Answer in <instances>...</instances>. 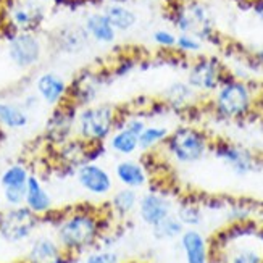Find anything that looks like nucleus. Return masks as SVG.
Wrapping results in <instances>:
<instances>
[{
	"label": "nucleus",
	"mask_w": 263,
	"mask_h": 263,
	"mask_svg": "<svg viewBox=\"0 0 263 263\" xmlns=\"http://www.w3.org/2000/svg\"><path fill=\"white\" fill-rule=\"evenodd\" d=\"M110 4H124L126 0H108Z\"/></svg>",
	"instance_id": "nucleus-37"
},
{
	"label": "nucleus",
	"mask_w": 263,
	"mask_h": 263,
	"mask_svg": "<svg viewBox=\"0 0 263 263\" xmlns=\"http://www.w3.org/2000/svg\"><path fill=\"white\" fill-rule=\"evenodd\" d=\"M228 76L230 74L218 59L202 57L191 65L186 83L199 92H215Z\"/></svg>",
	"instance_id": "nucleus-5"
},
{
	"label": "nucleus",
	"mask_w": 263,
	"mask_h": 263,
	"mask_svg": "<svg viewBox=\"0 0 263 263\" xmlns=\"http://www.w3.org/2000/svg\"><path fill=\"white\" fill-rule=\"evenodd\" d=\"M76 179L86 192L102 197L111 192L113 179L108 171L96 162H86L76 170Z\"/></svg>",
	"instance_id": "nucleus-10"
},
{
	"label": "nucleus",
	"mask_w": 263,
	"mask_h": 263,
	"mask_svg": "<svg viewBox=\"0 0 263 263\" xmlns=\"http://www.w3.org/2000/svg\"><path fill=\"white\" fill-rule=\"evenodd\" d=\"M154 42L162 49H175L176 47V34L168 29H157L154 32Z\"/></svg>",
	"instance_id": "nucleus-31"
},
{
	"label": "nucleus",
	"mask_w": 263,
	"mask_h": 263,
	"mask_svg": "<svg viewBox=\"0 0 263 263\" xmlns=\"http://www.w3.org/2000/svg\"><path fill=\"white\" fill-rule=\"evenodd\" d=\"M178 218L179 221L184 224V226H189V228H194V226H199L202 223V210L199 205L196 203H191V202H186V203H181L179 209H178Z\"/></svg>",
	"instance_id": "nucleus-29"
},
{
	"label": "nucleus",
	"mask_w": 263,
	"mask_h": 263,
	"mask_svg": "<svg viewBox=\"0 0 263 263\" xmlns=\"http://www.w3.org/2000/svg\"><path fill=\"white\" fill-rule=\"evenodd\" d=\"M196 92L197 90H194L187 83H181V81L173 83L163 92V104L168 108L176 110V111L184 110L192 104Z\"/></svg>",
	"instance_id": "nucleus-20"
},
{
	"label": "nucleus",
	"mask_w": 263,
	"mask_h": 263,
	"mask_svg": "<svg viewBox=\"0 0 263 263\" xmlns=\"http://www.w3.org/2000/svg\"><path fill=\"white\" fill-rule=\"evenodd\" d=\"M25 205L37 216H44L49 212H52V199L49 196V192L42 186L41 179L34 175H29L26 182Z\"/></svg>",
	"instance_id": "nucleus-16"
},
{
	"label": "nucleus",
	"mask_w": 263,
	"mask_h": 263,
	"mask_svg": "<svg viewBox=\"0 0 263 263\" xmlns=\"http://www.w3.org/2000/svg\"><path fill=\"white\" fill-rule=\"evenodd\" d=\"M102 74L99 71H81L68 86L66 100L76 107H87L96 100L102 89Z\"/></svg>",
	"instance_id": "nucleus-11"
},
{
	"label": "nucleus",
	"mask_w": 263,
	"mask_h": 263,
	"mask_svg": "<svg viewBox=\"0 0 263 263\" xmlns=\"http://www.w3.org/2000/svg\"><path fill=\"white\" fill-rule=\"evenodd\" d=\"M28 121H29V117L25 108L0 102V126L18 129V128H25Z\"/></svg>",
	"instance_id": "nucleus-25"
},
{
	"label": "nucleus",
	"mask_w": 263,
	"mask_h": 263,
	"mask_svg": "<svg viewBox=\"0 0 263 263\" xmlns=\"http://www.w3.org/2000/svg\"><path fill=\"white\" fill-rule=\"evenodd\" d=\"M8 55L18 68H31L41 60L42 44L32 32H15L8 42Z\"/></svg>",
	"instance_id": "nucleus-9"
},
{
	"label": "nucleus",
	"mask_w": 263,
	"mask_h": 263,
	"mask_svg": "<svg viewBox=\"0 0 263 263\" xmlns=\"http://www.w3.org/2000/svg\"><path fill=\"white\" fill-rule=\"evenodd\" d=\"M252 10L257 15V18L263 21V0H255V2L252 4Z\"/></svg>",
	"instance_id": "nucleus-36"
},
{
	"label": "nucleus",
	"mask_w": 263,
	"mask_h": 263,
	"mask_svg": "<svg viewBox=\"0 0 263 263\" xmlns=\"http://www.w3.org/2000/svg\"><path fill=\"white\" fill-rule=\"evenodd\" d=\"M4 197L8 205L11 207H20L25 205V197H26V186L25 187H5L4 189Z\"/></svg>",
	"instance_id": "nucleus-33"
},
{
	"label": "nucleus",
	"mask_w": 263,
	"mask_h": 263,
	"mask_svg": "<svg viewBox=\"0 0 263 263\" xmlns=\"http://www.w3.org/2000/svg\"><path fill=\"white\" fill-rule=\"evenodd\" d=\"M28 263H73L76 257L71 254H66L60 247V244L50 237H39L32 242Z\"/></svg>",
	"instance_id": "nucleus-13"
},
{
	"label": "nucleus",
	"mask_w": 263,
	"mask_h": 263,
	"mask_svg": "<svg viewBox=\"0 0 263 263\" xmlns=\"http://www.w3.org/2000/svg\"><path fill=\"white\" fill-rule=\"evenodd\" d=\"M83 263H121L120 257L113 250H97V252L89 254Z\"/></svg>",
	"instance_id": "nucleus-32"
},
{
	"label": "nucleus",
	"mask_w": 263,
	"mask_h": 263,
	"mask_svg": "<svg viewBox=\"0 0 263 263\" xmlns=\"http://www.w3.org/2000/svg\"><path fill=\"white\" fill-rule=\"evenodd\" d=\"M181 247L184 250L186 263H210V247L197 230H184L181 234Z\"/></svg>",
	"instance_id": "nucleus-15"
},
{
	"label": "nucleus",
	"mask_w": 263,
	"mask_h": 263,
	"mask_svg": "<svg viewBox=\"0 0 263 263\" xmlns=\"http://www.w3.org/2000/svg\"><path fill=\"white\" fill-rule=\"evenodd\" d=\"M137 202H139V199H137L136 189L123 187L111 196L110 213L118 216V218H126V216H129L136 210Z\"/></svg>",
	"instance_id": "nucleus-22"
},
{
	"label": "nucleus",
	"mask_w": 263,
	"mask_h": 263,
	"mask_svg": "<svg viewBox=\"0 0 263 263\" xmlns=\"http://www.w3.org/2000/svg\"><path fill=\"white\" fill-rule=\"evenodd\" d=\"M104 15L117 32H126L137 23V15L124 4H110L105 7Z\"/></svg>",
	"instance_id": "nucleus-21"
},
{
	"label": "nucleus",
	"mask_w": 263,
	"mask_h": 263,
	"mask_svg": "<svg viewBox=\"0 0 263 263\" xmlns=\"http://www.w3.org/2000/svg\"><path fill=\"white\" fill-rule=\"evenodd\" d=\"M120 111L110 104L87 105L76 117L78 137L89 144H104L115 131Z\"/></svg>",
	"instance_id": "nucleus-4"
},
{
	"label": "nucleus",
	"mask_w": 263,
	"mask_h": 263,
	"mask_svg": "<svg viewBox=\"0 0 263 263\" xmlns=\"http://www.w3.org/2000/svg\"><path fill=\"white\" fill-rule=\"evenodd\" d=\"M76 108L78 107L66 99L62 104L55 105V110L45 126V137L50 144L62 145L68 139H71V133L76 128Z\"/></svg>",
	"instance_id": "nucleus-8"
},
{
	"label": "nucleus",
	"mask_w": 263,
	"mask_h": 263,
	"mask_svg": "<svg viewBox=\"0 0 263 263\" xmlns=\"http://www.w3.org/2000/svg\"><path fill=\"white\" fill-rule=\"evenodd\" d=\"M182 53H199L202 50V41L189 32H179L176 37V47Z\"/></svg>",
	"instance_id": "nucleus-30"
},
{
	"label": "nucleus",
	"mask_w": 263,
	"mask_h": 263,
	"mask_svg": "<svg viewBox=\"0 0 263 263\" xmlns=\"http://www.w3.org/2000/svg\"><path fill=\"white\" fill-rule=\"evenodd\" d=\"M44 20V10L36 4H21L11 11V26L16 32H32Z\"/></svg>",
	"instance_id": "nucleus-17"
},
{
	"label": "nucleus",
	"mask_w": 263,
	"mask_h": 263,
	"mask_svg": "<svg viewBox=\"0 0 263 263\" xmlns=\"http://www.w3.org/2000/svg\"><path fill=\"white\" fill-rule=\"evenodd\" d=\"M168 134H170V131L165 126L147 124V126L144 128V131L139 134V148L144 152H151L165 142Z\"/></svg>",
	"instance_id": "nucleus-26"
},
{
	"label": "nucleus",
	"mask_w": 263,
	"mask_h": 263,
	"mask_svg": "<svg viewBox=\"0 0 263 263\" xmlns=\"http://www.w3.org/2000/svg\"><path fill=\"white\" fill-rule=\"evenodd\" d=\"M89 34L86 32V29H79V28H66L62 32H59V45L60 50L73 53L81 50L84 45L87 44Z\"/></svg>",
	"instance_id": "nucleus-24"
},
{
	"label": "nucleus",
	"mask_w": 263,
	"mask_h": 263,
	"mask_svg": "<svg viewBox=\"0 0 263 263\" xmlns=\"http://www.w3.org/2000/svg\"><path fill=\"white\" fill-rule=\"evenodd\" d=\"M260 165H261V166H263V162H260Z\"/></svg>",
	"instance_id": "nucleus-40"
},
{
	"label": "nucleus",
	"mask_w": 263,
	"mask_h": 263,
	"mask_svg": "<svg viewBox=\"0 0 263 263\" xmlns=\"http://www.w3.org/2000/svg\"><path fill=\"white\" fill-rule=\"evenodd\" d=\"M108 145L118 155H133L136 151H139V136L121 126L108 137Z\"/></svg>",
	"instance_id": "nucleus-23"
},
{
	"label": "nucleus",
	"mask_w": 263,
	"mask_h": 263,
	"mask_svg": "<svg viewBox=\"0 0 263 263\" xmlns=\"http://www.w3.org/2000/svg\"><path fill=\"white\" fill-rule=\"evenodd\" d=\"M124 128H128L129 131H133L134 134H137L139 136L142 131H144V128L147 126V123L142 120V118H137V117H133V118H128L126 121H124V124H123Z\"/></svg>",
	"instance_id": "nucleus-34"
},
{
	"label": "nucleus",
	"mask_w": 263,
	"mask_h": 263,
	"mask_svg": "<svg viewBox=\"0 0 263 263\" xmlns=\"http://www.w3.org/2000/svg\"><path fill=\"white\" fill-rule=\"evenodd\" d=\"M115 176L124 187L139 189L148 182V173L145 166L136 160H123L115 166Z\"/></svg>",
	"instance_id": "nucleus-18"
},
{
	"label": "nucleus",
	"mask_w": 263,
	"mask_h": 263,
	"mask_svg": "<svg viewBox=\"0 0 263 263\" xmlns=\"http://www.w3.org/2000/svg\"><path fill=\"white\" fill-rule=\"evenodd\" d=\"M73 263H83V261H78V260H76V261H73Z\"/></svg>",
	"instance_id": "nucleus-39"
},
{
	"label": "nucleus",
	"mask_w": 263,
	"mask_h": 263,
	"mask_svg": "<svg viewBox=\"0 0 263 263\" xmlns=\"http://www.w3.org/2000/svg\"><path fill=\"white\" fill-rule=\"evenodd\" d=\"M28 178H29V173L26 166L15 163L8 166L2 173V176H0V184H2L4 189L5 187H25Z\"/></svg>",
	"instance_id": "nucleus-28"
},
{
	"label": "nucleus",
	"mask_w": 263,
	"mask_h": 263,
	"mask_svg": "<svg viewBox=\"0 0 263 263\" xmlns=\"http://www.w3.org/2000/svg\"><path fill=\"white\" fill-rule=\"evenodd\" d=\"M255 111L263 115V86L258 89V92L255 96Z\"/></svg>",
	"instance_id": "nucleus-35"
},
{
	"label": "nucleus",
	"mask_w": 263,
	"mask_h": 263,
	"mask_svg": "<svg viewBox=\"0 0 263 263\" xmlns=\"http://www.w3.org/2000/svg\"><path fill=\"white\" fill-rule=\"evenodd\" d=\"M213 155L224 162L228 166H230L236 175L239 176H246L260 165V160L257 158V155L254 152H250L249 148L224 141V139H218V141H212V148Z\"/></svg>",
	"instance_id": "nucleus-6"
},
{
	"label": "nucleus",
	"mask_w": 263,
	"mask_h": 263,
	"mask_svg": "<svg viewBox=\"0 0 263 263\" xmlns=\"http://www.w3.org/2000/svg\"><path fill=\"white\" fill-rule=\"evenodd\" d=\"M36 89L39 97L49 105H59L66 99L68 84L65 79L57 73H44L37 78Z\"/></svg>",
	"instance_id": "nucleus-14"
},
{
	"label": "nucleus",
	"mask_w": 263,
	"mask_h": 263,
	"mask_svg": "<svg viewBox=\"0 0 263 263\" xmlns=\"http://www.w3.org/2000/svg\"><path fill=\"white\" fill-rule=\"evenodd\" d=\"M171 202L157 191H148L137 202V210H139L141 220L147 226H155L168 215H171Z\"/></svg>",
	"instance_id": "nucleus-12"
},
{
	"label": "nucleus",
	"mask_w": 263,
	"mask_h": 263,
	"mask_svg": "<svg viewBox=\"0 0 263 263\" xmlns=\"http://www.w3.org/2000/svg\"><path fill=\"white\" fill-rule=\"evenodd\" d=\"M152 233L158 241H170V239L181 237V234L184 233V224L179 221L176 215H168L165 220L152 226Z\"/></svg>",
	"instance_id": "nucleus-27"
},
{
	"label": "nucleus",
	"mask_w": 263,
	"mask_h": 263,
	"mask_svg": "<svg viewBox=\"0 0 263 263\" xmlns=\"http://www.w3.org/2000/svg\"><path fill=\"white\" fill-rule=\"evenodd\" d=\"M107 231V218L92 210H76L60 220L57 226V242L66 254L74 257L97 246Z\"/></svg>",
	"instance_id": "nucleus-1"
},
{
	"label": "nucleus",
	"mask_w": 263,
	"mask_h": 263,
	"mask_svg": "<svg viewBox=\"0 0 263 263\" xmlns=\"http://www.w3.org/2000/svg\"><path fill=\"white\" fill-rule=\"evenodd\" d=\"M84 29L89 34V37H92L94 41L100 44H111L117 39V31L110 25L108 18L102 13H92L86 18Z\"/></svg>",
	"instance_id": "nucleus-19"
},
{
	"label": "nucleus",
	"mask_w": 263,
	"mask_h": 263,
	"mask_svg": "<svg viewBox=\"0 0 263 263\" xmlns=\"http://www.w3.org/2000/svg\"><path fill=\"white\" fill-rule=\"evenodd\" d=\"M162 145L165 147L166 154L178 163L191 165L199 162L210 152L212 139L203 129L184 124L170 131Z\"/></svg>",
	"instance_id": "nucleus-3"
},
{
	"label": "nucleus",
	"mask_w": 263,
	"mask_h": 263,
	"mask_svg": "<svg viewBox=\"0 0 263 263\" xmlns=\"http://www.w3.org/2000/svg\"><path fill=\"white\" fill-rule=\"evenodd\" d=\"M126 263H141V261H126Z\"/></svg>",
	"instance_id": "nucleus-38"
},
{
	"label": "nucleus",
	"mask_w": 263,
	"mask_h": 263,
	"mask_svg": "<svg viewBox=\"0 0 263 263\" xmlns=\"http://www.w3.org/2000/svg\"><path fill=\"white\" fill-rule=\"evenodd\" d=\"M39 221V216L34 215L26 205L13 207L7 213H0V234L8 242H20L31 236Z\"/></svg>",
	"instance_id": "nucleus-7"
},
{
	"label": "nucleus",
	"mask_w": 263,
	"mask_h": 263,
	"mask_svg": "<svg viewBox=\"0 0 263 263\" xmlns=\"http://www.w3.org/2000/svg\"><path fill=\"white\" fill-rule=\"evenodd\" d=\"M255 96L257 92L249 83L230 74L215 90L212 100L213 113L223 121L244 120L255 111Z\"/></svg>",
	"instance_id": "nucleus-2"
}]
</instances>
